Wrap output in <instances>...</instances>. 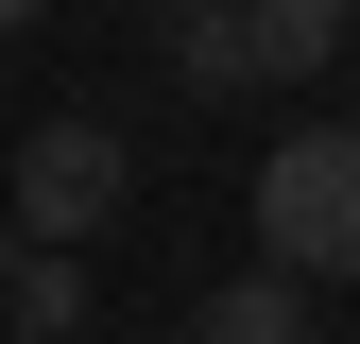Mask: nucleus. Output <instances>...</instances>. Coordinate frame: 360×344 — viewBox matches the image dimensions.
Segmentation results:
<instances>
[{
  "instance_id": "f257e3e1",
  "label": "nucleus",
  "mask_w": 360,
  "mask_h": 344,
  "mask_svg": "<svg viewBox=\"0 0 360 344\" xmlns=\"http://www.w3.org/2000/svg\"><path fill=\"white\" fill-rule=\"evenodd\" d=\"M257 258H292V276H360V138H343V121H309V138L257 155Z\"/></svg>"
},
{
  "instance_id": "0eeeda50",
  "label": "nucleus",
  "mask_w": 360,
  "mask_h": 344,
  "mask_svg": "<svg viewBox=\"0 0 360 344\" xmlns=\"http://www.w3.org/2000/svg\"><path fill=\"white\" fill-rule=\"evenodd\" d=\"M172 18H223V0H172Z\"/></svg>"
},
{
  "instance_id": "20e7f679",
  "label": "nucleus",
  "mask_w": 360,
  "mask_h": 344,
  "mask_svg": "<svg viewBox=\"0 0 360 344\" xmlns=\"http://www.w3.org/2000/svg\"><path fill=\"white\" fill-rule=\"evenodd\" d=\"M0 310H18L34 344H69V327H86V258H69V241H34L18 276H0Z\"/></svg>"
},
{
  "instance_id": "39448f33",
  "label": "nucleus",
  "mask_w": 360,
  "mask_h": 344,
  "mask_svg": "<svg viewBox=\"0 0 360 344\" xmlns=\"http://www.w3.org/2000/svg\"><path fill=\"white\" fill-rule=\"evenodd\" d=\"M343 18H360V0H257V35H275V69H326V52H343Z\"/></svg>"
},
{
  "instance_id": "7ed1b4c3",
  "label": "nucleus",
  "mask_w": 360,
  "mask_h": 344,
  "mask_svg": "<svg viewBox=\"0 0 360 344\" xmlns=\"http://www.w3.org/2000/svg\"><path fill=\"white\" fill-rule=\"evenodd\" d=\"M189 344H309V276H292V258H257V276H223Z\"/></svg>"
},
{
  "instance_id": "f03ea898",
  "label": "nucleus",
  "mask_w": 360,
  "mask_h": 344,
  "mask_svg": "<svg viewBox=\"0 0 360 344\" xmlns=\"http://www.w3.org/2000/svg\"><path fill=\"white\" fill-rule=\"evenodd\" d=\"M18 224L34 241H103L120 224V138L103 121H34L18 138Z\"/></svg>"
},
{
  "instance_id": "6e6552de",
  "label": "nucleus",
  "mask_w": 360,
  "mask_h": 344,
  "mask_svg": "<svg viewBox=\"0 0 360 344\" xmlns=\"http://www.w3.org/2000/svg\"><path fill=\"white\" fill-rule=\"evenodd\" d=\"M18 18H34V0H0V35H18Z\"/></svg>"
},
{
  "instance_id": "423d86ee",
  "label": "nucleus",
  "mask_w": 360,
  "mask_h": 344,
  "mask_svg": "<svg viewBox=\"0 0 360 344\" xmlns=\"http://www.w3.org/2000/svg\"><path fill=\"white\" fill-rule=\"evenodd\" d=\"M18 258H34V224H18V190H0V276H18Z\"/></svg>"
}]
</instances>
